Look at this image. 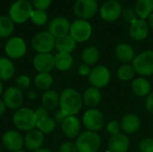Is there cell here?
I'll return each instance as SVG.
<instances>
[{
  "mask_svg": "<svg viewBox=\"0 0 153 152\" xmlns=\"http://www.w3.org/2000/svg\"><path fill=\"white\" fill-rule=\"evenodd\" d=\"M15 72L13 62L6 57H0V81L10 80Z\"/></svg>",
  "mask_w": 153,
  "mask_h": 152,
  "instance_id": "cell-28",
  "label": "cell"
},
{
  "mask_svg": "<svg viewBox=\"0 0 153 152\" xmlns=\"http://www.w3.org/2000/svg\"><path fill=\"white\" fill-rule=\"evenodd\" d=\"M108 149L111 152H126L129 149V139L126 134L111 135L108 140Z\"/></svg>",
  "mask_w": 153,
  "mask_h": 152,
  "instance_id": "cell-20",
  "label": "cell"
},
{
  "mask_svg": "<svg viewBox=\"0 0 153 152\" xmlns=\"http://www.w3.org/2000/svg\"><path fill=\"white\" fill-rule=\"evenodd\" d=\"M52 0H31V4L34 9L46 11L51 5Z\"/></svg>",
  "mask_w": 153,
  "mask_h": 152,
  "instance_id": "cell-38",
  "label": "cell"
},
{
  "mask_svg": "<svg viewBox=\"0 0 153 152\" xmlns=\"http://www.w3.org/2000/svg\"><path fill=\"white\" fill-rule=\"evenodd\" d=\"M59 152H78L76 145L71 142H66L61 144L59 148Z\"/></svg>",
  "mask_w": 153,
  "mask_h": 152,
  "instance_id": "cell-41",
  "label": "cell"
},
{
  "mask_svg": "<svg viewBox=\"0 0 153 152\" xmlns=\"http://www.w3.org/2000/svg\"><path fill=\"white\" fill-rule=\"evenodd\" d=\"M132 90L137 96L143 97L148 96L151 93L152 86L149 81L143 77H139L134 80L132 83Z\"/></svg>",
  "mask_w": 153,
  "mask_h": 152,
  "instance_id": "cell-26",
  "label": "cell"
},
{
  "mask_svg": "<svg viewBox=\"0 0 153 152\" xmlns=\"http://www.w3.org/2000/svg\"><path fill=\"white\" fill-rule=\"evenodd\" d=\"M82 123L89 131L96 133L103 127L105 119L101 111L96 108H91L83 114Z\"/></svg>",
  "mask_w": 153,
  "mask_h": 152,
  "instance_id": "cell-10",
  "label": "cell"
},
{
  "mask_svg": "<svg viewBox=\"0 0 153 152\" xmlns=\"http://www.w3.org/2000/svg\"><path fill=\"white\" fill-rule=\"evenodd\" d=\"M101 140L95 132L86 131L77 137L75 145L78 152H96L100 147Z\"/></svg>",
  "mask_w": 153,
  "mask_h": 152,
  "instance_id": "cell-4",
  "label": "cell"
},
{
  "mask_svg": "<svg viewBox=\"0 0 153 152\" xmlns=\"http://www.w3.org/2000/svg\"><path fill=\"white\" fill-rule=\"evenodd\" d=\"M33 152H52L50 150H48V149H46V148H40V149H39V150H37V151H35Z\"/></svg>",
  "mask_w": 153,
  "mask_h": 152,
  "instance_id": "cell-47",
  "label": "cell"
},
{
  "mask_svg": "<svg viewBox=\"0 0 153 152\" xmlns=\"http://www.w3.org/2000/svg\"><path fill=\"white\" fill-rule=\"evenodd\" d=\"M56 125V123L55 122V120L48 116V117H47L45 119L39 120L37 122L36 128L44 134V133H52L55 130Z\"/></svg>",
  "mask_w": 153,
  "mask_h": 152,
  "instance_id": "cell-33",
  "label": "cell"
},
{
  "mask_svg": "<svg viewBox=\"0 0 153 152\" xmlns=\"http://www.w3.org/2000/svg\"><path fill=\"white\" fill-rule=\"evenodd\" d=\"M148 33H149V24L145 20L137 18L130 24L129 35L133 39L136 41L143 40L147 38Z\"/></svg>",
  "mask_w": 153,
  "mask_h": 152,
  "instance_id": "cell-17",
  "label": "cell"
},
{
  "mask_svg": "<svg viewBox=\"0 0 153 152\" xmlns=\"http://www.w3.org/2000/svg\"><path fill=\"white\" fill-rule=\"evenodd\" d=\"M122 4L117 0H107L100 10L101 19L107 22H116L122 13Z\"/></svg>",
  "mask_w": 153,
  "mask_h": 152,
  "instance_id": "cell-9",
  "label": "cell"
},
{
  "mask_svg": "<svg viewBox=\"0 0 153 152\" xmlns=\"http://www.w3.org/2000/svg\"><path fill=\"white\" fill-rule=\"evenodd\" d=\"M13 122L17 129L30 132L36 128L38 120L35 111L29 108H21L14 113Z\"/></svg>",
  "mask_w": 153,
  "mask_h": 152,
  "instance_id": "cell-2",
  "label": "cell"
},
{
  "mask_svg": "<svg viewBox=\"0 0 153 152\" xmlns=\"http://www.w3.org/2000/svg\"><path fill=\"white\" fill-rule=\"evenodd\" d=\"M110 72L108 67L104 65H97L94 67L89 74L90 83L97 89L106 87L110 82Z\"/></svg>",
  "mask_w": 153,
  "mask_h": 152,
  "instance_id": "cell-11",
  "label": "cell"
},
{
  "mask_svg": "<svg viewBox=\"0 0 153 152\" xmlns=\"http://www.w3.org/2000/svg\"><path fill=\"white\" fill-rule=\"evenodd\" d=\"M76 43L77 42L68 34V35L61 37L59 39H56L55 47L56 48L58 53L71 54L75 49Z\"/></svg>",
  "mask_w": 153,
  "mask_h": 152,
  "instance_id": "cell-24",
  "label": "cell"
},
{
  "mask_svg": "<svg viewBox=\"0 0 153 152\" xmlns=\"http://www.w3.org/2000/svg\"><path fill=\"white\" fill-rule=\"evenodd\" d=\"M63 133L68 139H74L79 136L81 123L75 116H68L61 124Z\"/></svg>",
  "mask_w": 153,
  "mask_h": 152,
  "instance_id": "cell-18",
  "label": "cell"
},
{
  "mask_svg": "<svg viewBox=\"0 0 153 152\" xmlns=\"http://www.w3.org/2000/svg\"><path fill=\"white\" fill-rule=\"evenodd\" d=\"M30 20L35 25H38V26L44 25L48 22V13L46 11L34 9L30 14Z\"/></svg>",
  "mask_w": 153,
  "mask_h": 152,
  "instance_id": "cell-35",
  "label": "cell"
},
{
  "mask_svg": "<svg viewBox=\"0 0 153 152\" xmlns=\"http://www.w3.org/2000/svg\"><path fill=\"white\" fill-rule=\"evenodd\" d=\"M115 54L117 58L123 63H130L134 59V49L128 43H120L116 47Z\"/></svg>",
  "mask_w": 153,
  "mask_h": 152,
  "instance_id": "cell-22",
  "label": "cell"
},
{
  "mask_svg": "<svg viewBox=\"0 0 153 152\" xmlns=\"http://www.w3.org/2000/svg\"><path fill=\"white\" fill-rule=\"evenodd\" d=\"M30 78L27 75H21L16 79V87L20 90H24L30 86Z\"/></svg>",
  "mask_w": 153,
  "mask_h": 152,
  "instance_id": "cell-39",
  "label": "cell"
},
{
  "mask_svg": "<svg viewBox=\"0 0 153 152\" xmlns=\"http://www.w3.org/2000/svg\"><path fill=\"white\" fill-rule=\"evenodd\" d=\"M135 73L136 72H135L133 65L124 64L117 70V77H118L119 80L126 82V81L131 80L134 76Z\"/></svg>",
  "mask_w": 153,
  "mask_h": 152,
  "instance_id": "cell-34",
  "label": "cell"
},
{
  "mask_svg": "<svg viewBox=\"0 0 153 152\" xmlns=\"http://www.w3.org/2000/svg\"><path fill=\"white\" fill-rule=\"evenodd\" d=\"M121 129V126L120 125L118 124L117 121H110L108 125H107V131L108 133H110L111 135H115V134H117L119 133V131Z\"/></svg>",
  "mask_w": 153,
  "mask_h": 152,
  "instance_id": "cell-40",
  "label": "cell"
},
{
  "mask_svg": "<svg viewBox=\"0 0 153 152\" xmlns=\"http://www.w3.org/2000/svg\"><path fill=\"white\" fill-rule=\"evenodd\" d=\"M82 95L74 89H65L59 96L60 111L65 116L76 115L82 107Z\"/></svg>",
  "mask_w": 153,
  "mask_h": 152,
  "instance_id": "cell-1",
  "label": "cell"
},
{
  "mask_svg": "<svg viewBox=\"0 0 153 152\" xmlns=\"http://www.w3.org/2000/svg\"><path fill=\"white\" fill-rule=\"evenodd\" d=\"M41 104H42V107L48 109V111L55 109L59 104L58 93L52 90H48L45 91V93L42 95V98H41Z\"/></svg>",
  "mask_w": 153,
  "mask_h": 152,
  "instance_id": "cell-27",
  "label": "cell"
},
{
  "mask_svg": "<svg viewBox=\"0 0 153 152\" xmlns=\"http://www.w3.org/2000/svg\"><path fill=\"white\" fill-rule=\"evenodd\" d=\"M33 66L39 73H49L55 68V58L50 53H39L33 58Z\"/></svg>",
  "mask_w": 153,
  "mask_h": 152,
  "instance_id": "cell-15",
  "label": "cell"
},
{
  "mask_svg": "<svg viewBox=\"0 0 153 152\" xmlns=\"http://www.w3.org/2000/svg\"><path fill=\"white\" fill-rule=\"evenodd\" d=\"M44 142V134L37 128L28 132L24 137V145L29 151H37Z\"/></svg>",
  "mask_w": 153,
  "mask_h": 152,
  "instance_id": "cell-19",
  "label": "cell"
},
{
  "mask_svg": "<svg viewBox=\"0 0 153 152\" xmlns=\"http://www.w3.org/2000/svg\"><path fill=\"white\" fill-rule=\"evenodd\" d=\"M138 18L145 20L153 13V0H137L134 8Z\"/></svg>",
  "mask_w": 153,
  "mask_h": 152,
  "instance_id": "cell-23",
  "label": "cell"
},
{
  "mask_svg": "<svg viewBox=\"0 0 153 152\" xmlns=\"http://www.w3.org/2000/svg\"><path fill=\"white\" fill-rule=\"evenodd\" d=\"M35 114H36V116H37V120H38V121L48 117V110L46 109V108H44L43 107L39 108L35 111Z\"/></svg>",
  "mask_w": 153,
  "mask_h": 152,
  "instance_id": "cell-42",
  "label": "cell"
},
{
  "mask_svg": "<svg viewBox=\"0 0 153 152\" xmlns=\"http://www.w3.org/2000/svg\"><path fill=\"white\" fill-rule=\"evenodd\" d=\"M3 100L7 108L18 110L23 102V95L22 90L17 87H9L4 92Z\"/></svg>",
  "mask_w": 153,
  "mask_h": 152,
  "instance_id": "cell-14",
  "label": "cell"
},
{
  "mask_svg": "<svg viewBox=\"0 0 153 152\" xmlns=\"http://www.w3.org/2000/svg\"><path fill=\"white\" fill-rule=\"evenodd\" d=\"M35 86L40 90H48L53 83V78L49 73H39L34 80Z\"/></svg>",
  "mask_w": 153,
  "mask_h": 152,
  "instance_id": "cell-32",
  "label": "cell"
},
{
  "mask_svg": "<svg viewBox=\"0 0 153 152\" xmlns=\"http://www.w3.org/2000/svg\"><path fill=\"white\" fill-rule=\"evenodd\" d=\"M121 16L123 18V20L128 23H132L134 21H135L138 17L134 12V9L132 8H126V9H123L122 11V13H121Z\"/></svg>",
  "mask_w": 153,
  "mask_h": 152,
  "instance_id": "cell-36",
  "label": "cell"
},
{
  "mask_svg": "<svg viewBox=\"0 0 153 152\" xmlns=\"http://www.w3.org/2000/svg\"><path fill=\"white\" fill-rule=\"evenodd\" d=\"M146 108L150 114L153 115V91L148 95L146 99Z\"/></svg>",
  "mask_w": 153,
  "mask_h": 152,
  "instance_id": "cell-43",
  "label": "cell"
},
{
  "mask_svg": "<svg viewBox=\"0 0 153 152\" xmlns=\"http://www.w3.org/2000/svg\"><path fill=\"white\" fill-rule=\"evenodd\" d=\"M98 8V0H76L74 13L78 19L88 21L96 14Z\"/></svg>",
  "mask_w": 153,
  "mask_h": 152,
  "instance_id": "cell-8",
  "label": "cell"
},
{
  "mask_svg": "<svg viewBox=\"0 0 153 152\" xmlns=\"http://www.w3.org/2000/svg\"><path fill=\"white\" fill-rule=\"evenodd\" d=\"M67 116H65L62 111H59V112H57L56 115H55V118H54V120H55V122L56 123H59V124H62L63 123V121L65 119V117H66Z\"/></svg>",
  "mask_w": 153,
  "mask_h": 152,
  "instance_id": "cell-45",
  "label": "cell"
},
{
  "mask_svg": "<svg viewBox=\"0 0 153 152\" xmlns=\"http://www.w3.org/2000/svg\"><path fill=\"white\" fill-rule=\"evenodd\" d=\"M120 126L125 133H134L141 126V120L135 114H127L122 118Z\"/></svg>",
  "mask_w": 153,
  "mask_h": 152,
  "instance_id": "cell-21",
  "label": "cell"
},
{
  "mask_svg": "<svg viewBox=\"0 0 153 152\" xmlns=\"http://www.w3.org/2000/svg\"><path fill=\"white\" fill-rule=\"evenodd\" d=\"M34 8L28 0H17L13 2L8 11V16L13 23H23L27 22Z\"/></svg>",
  "mask_w": 153,
  "mask_h": 152,
  "instance_id": "cell-3",
  "label": "cell"
},
{
  "mask_svg": "<svg viewBox=\"0 0 153 152\" xmlns=\"http://www.w3.org/2000/svg\"><path fill=\"white\" fill-rule=\"evenodd\" d=\"M0 152H1V149H0Z\"/></svg>",
  "mask_w": 153,
  "mask_h": 152,
  "instance_id": "cell-51",
  "label": "cell"
},
{
  "mask_svg": "<svg viewBox=\"0 0 153 152\" xmlns=\"http://www.w3.org/2000/svg\"><path fill=\"white\" fill-rule=\"evenodd\" d=\"M135 72L143 76L153 74V51L146 50L136 56L133 61Z\"/></svg>",
  "mask_w": 153,
  "mask_h": 152,
  "instance_id": "cell-5",
  "label": "cell"
},
{
  "mask_svg": "<svg viewBox=\"0 0 153 152\" xmlns=\"http://www.w3.org/2000/svg\"><path fill=\"white\" fill-rule=\"evenodd\" d=\"M2 143L7 151L12 152L18 151H21L24 145V138H22L19 132L9 130L3 134Z\"/></svg>",
  "mask_w": 153,
  "mask_h": 152,
  "instance_id": "cell-13",
  "label": "cell"
},
{
  "mask_svg": "<svg viewBox=\"0 0 153 152\" xmlns=\"http://www.w3.org/2000/svg\"><path fill=\"white\" fill-rule=\"evenodd\" d=\"M148 19H149V24H150V26L153 29V13L150 15V17Z\"/></svg>",
  "mask_w": 153,
  "mask_h": 152,
  "instance_id": "cell-48",
  "label": "cell"
},
{
  "mask_svg": "<svg viewBox=\"0 0 153 152\" xmlns=\"http://www.w3.org/2000/svg\"><path fill=\"white\" fill-rule=\"evenodd\" d=\"M31 46L39 53H50L56 46V38L49 31L37 33L31 39Z\"/></svg>",
  "mask_w": 153,
  "mask_h": 152,
  "instance_id": "cell-6",
  "label": "cell"
},
{
  "mask_svg": "<svg viewBox=\"0 0 153 152\" xmlns=\"http://www.w3.org/2000/svg\"><path fill=\"white\" fill-rule=\"evenodd\" d=\"M2 92H3V84H2V82L0 81V95L2 94Z\"/></svg>",
  "mask_w": 153,
  "mask_h": 152,
  "instance_id": "cell-49",
  "label": "cell"
},
{
  "mask_svg": "<svg viewBox=\"0 0 153 152\" xmlns=\"http://www.w3.org/2000/svg\"><path fill=\"white\" fill-rule=\"evenodd\" d=\"M4 51L8 57L12 59H19L25 55L27 51V46L22 38L13 37L5 43Z\"/></svg>",
  "mask_w": 153,
  "mask_h": 152,
  "instance_id": "cell-12",
  "label": "cell"
},
{
  "mask_svg": "<svg viewBox=\"0 0 153 152\" xmlns=\"http://www.w3.org/2000/svg\"><path fill=\"white\" fill-rule=\"evenodd\" d=\"M92 33V27L86 20L77 19L71 23L69 35L76 42L87 41Z\"/></svg>",
  "mask_w": 153,
  "mask_h": 152,
  "instance_id": "cell-7",
  "label": "cell"
},
{
  "mask_svg": "<svg viewBox=\"0 0 153 152\" xmlns=\"http://www.w3.org/2000/svg\"><path fill=\"white\" fill-rule=\"evenodd\" d=\"M101 93L99 90V89L94 88V87H91L89 89H87L82 96V100L84 102V104L88 107V108H95L96 106H98L100 104V102L101 101Z\"/></svg>",
  "mask_w": 153,
  "mask_h": 152,
  "instance_id": "cell-25",
  "label": "cell"
},
{
  "mask_svg": "<svg viewBox=\"0 0 153 152\" xmlns=\"http://www.w3.org/2000/svg\"><path fill=\"white\" fill-rule=\"evenodd\" d=\"M100 54L96 47H88L83 49L82 53V60L87 65H95L100 59Z\"/></svg>",
  "mask_w": 153,
  "mask_h": 152,
  "instance_id": "cell-30",
  "label": "cell"
},
{
  "mask_svg": "<svg viewBox=\"0 0 153 152\" xmlns=\"http://www.w3.org/2000/svg\"><path fill=\"white\" fill-rule=\"evenodd\" d=\"M106 1H107V0H106Z\"/></svg>",
  "mask_w": 153,
  "mask_h": 152,
  "instance_id": "cell-52",
  "label": "cell"
},
{
  "mask_svg": "<svg viewBox=\"0 0 153 152\" xmlns=\"http://www.w3.org/2000/svg\"><path fill=\"white\" fill-rule=\"evenodd\" d=\"M14 152H26V151H22V150H21V151H14Z\"/></svg>",
  "mask_w": 153,
  "mask_h": 152,
  "instance_id": "cell-50",
  "label": "cell"
},
{
  "mask_svg": "<svg viewBox=\"0 0 153 152\" xmlns=\"http://www.w3.org/2000/svg\"><path fill=\"white\" fill-rule=\"evenodd\" d=\"M139 149L141 152H153L152 138H143L139 143Z\"/></svg>",
  "mask_w": 153,
  "mask_h": 152,
  "instance_id": "cell-37",
  "label": "cell"
},
{
  "mask_svg": "<svg viewBox=\"0 0 153 152\" xmlns=\"http://www.w3.org/2000/svg\"><path fill=\"white\" fill-rule=\"evenodd\" d=\"M71 23L65 17H56L50 22L48 26V31L56 38L59 39L61 37L69 34Z\"/></svg>",
  "mask_w": 153,
  "mask_h": 152,
  "instance_id": "cell-16",
  "label": "cell"
},
{
  "mask_svg": "<svg viewBox=\"0 0 153 152\" xmlns=\"http://www.w3.org/2000/svg\"><path fill=\"white\" fill-rule=\"evenodd\" d=\"M55 67L59 71H67L73 65V57L71 54L57 53L55 56Z\"/></svg>",
  "mask_w": 153,
  "mask_h": 152,
  "instance_id": "cell-29",
  "label": "cell"
},
{
  "mask_svg": "<svg viewBox=\"0 0 153 152\" xmlns=\"http://www.w3.org/2000/svg\"><path fill=\"white\" fill-rule=\"evenodd\" d=\"M14 30V23L8 15L0 16V38L6 39L12 35Z\"/></svg>",
  "mask_w": 153,
  "mask_h": 152,
  "instance_id": "cell-31",
  "label": "cell"
},
{
  "mask_svg": "<svg viewBox=\"0 0 153 152\" xmlns=\"http://www.w3.org/2000/svg\"><path fill=\"white\" fill-rule=\"evenodd\" d=\"M91 70L90 66L87 65H85V64L80 65V67H79V73H80L81 75H83V76L89 75L90 73H91Z\"/></svg>",
  "mask_w": 153,
  "mask_h": 152,
  "instance_id": "cell-44",
  "label": "cell"
},
{
  "mask_svg": "<svg viewBox=\"0 0 153 152\" xmlns=\"http://www.w3.org/2000/svg\"><path fill=\"white\" fill-rule=\"evenodd\" d=\"M5 109H6V106H5V104L4 102V100L0 99V117L4 114Z\"/></svg>",
  "mask_w": 153,
  "mask_h": 152,
  "instance_id": "cell-46",
  "label": "cell"
}]
</instances>
